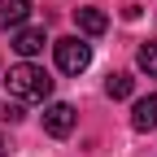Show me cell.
<instances>
[{"label": "cell", "instance_id": "3", "mask_svg": "<svg viewBox=\"0 0 157 157\" xmlns=\"http://www.w3.org/2000/svg\"><path fill=\"white\" fill-rule=\"evenodd\" d=\"M44 131H48V135H57V140H66V135L74 131V109H70L66 101L48 105V109H44Z\"/></svg>", "mask_w": 157, "mask_h": 157}, {"label": "cell", "instance_id": "6", "mask_svg": "<svg viewBox=\"0 0 157 157\" xmlns=\"http://www.w3.org/2000/svg\"><path fill=\"white\" fill-rule=\"evenodd\" d=\"M74 22H78V31H83V35H105L109 17H105L101 9H74Z\"/></svg>", "mask_w": 157, "mask_h": 157}, {"label": "cell", "instance_id": "5", "mask_svg": "<svg viewBox=\"0 0 157 157\" xmlns=\"http://www.w3.org/2000/svg\"><path fill=\"white\" fill-rule=\"evenodd\" d=\"M131 127H135V131H153V127H157V96H140V101H135Z\"/></svg>", "mask_w": 157, "mask_h": 157}, {"label": "cell", "instance_id": "7", "mask_svg": "<svg viewBox=\"0 0 157 157\" xmlns=\"http://www.w3.org/2000/svg\"><path fill=\"white\" fill-rule=\"evenodd\" d=\"M13 48L22 52V57H35V52H44V31H35V26H26V31H17V39H13Z\"/></svg>", "mask_w": 157, "mask_h": 157}, {"label": "cell", "instance_id": "10", "mask_svg": "<svg viewBox=\"0 0 157 157\" xmlns=\"http://www.w3.org/2000/svg\"><path fill=\"white\" fill-rule=\"evenodd\" d=\"M0 157H9V144H5V135H0Z\"/></svg>", "mask_w": 157, "mask_h": 157}, {"label": "cell", "instance_id": "8", "mask_svg": "<svg viewBox=\"0 0 157 157\" xmlns=\"http://www.w3.org/2000/svg\"><path fill=\"white\" fill-rule=\"evenodd\" d=\"M135 61H140V70H144L148 78H157V39L140 44V57H135Z\"/></svg>", "mask_w": 157, "mask_h": 157}, {"label": "cell", "instance_id": "4", "mask_svg": "<svg viewBox=\"0 0 157 157\" xmlns=\"http://www.w3.org/2000/svg\"><path fill=\"white\" fill-rule=\"evenodd\" d=\"M31 17V0H0V31H17Z\"/></svg>", "mask_w": 157, "mask_h": 157}, {"label": "cell", "instance_id": "9", "mask_svg": "<svg viewBox=\"0 0 157 157\" xmlns=\"http://www.w3.org/2000/svg\"><path fill=\"white\" fill-rule=\"evenodd\" d=\"M105 92L113 96V101H127V96H131V74H109Z\"/></svg>", "mask_w": 157, "mask_h": 157}, {"label": "cell", "instance_id": "1", "mask_svg": "<svg viewBox=\"0 0 157 157\" xmlns=\"http://www.w3.org/2000/svg\"><path fill=\"white\" fill-rule=\"evenodd\" d=\"M5 87L17 96V101H44V96L52 92V78L39 70V66H31V61H17L5 74Z\"/></svg>", "mask_w": 157, "mask_h": 157}, {"label": "cell", "instance_id": "2", "mask_svg": "<svg viewBox=\"0 0 157 157\" xmlns=\"http://www.w3.org/2000/svg\"><path fill=\"white\" fill-rule=\"evenodd\" d=\"M57 66H61L66 74H83V70L92 66V44H83L78 35L57 39Z\"/></svg>", "mask_w": 157, "mask_h": 157}]
</instances>
